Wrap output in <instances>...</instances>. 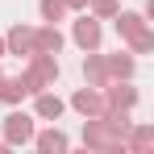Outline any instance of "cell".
I'll return each mask as SVG.
<instances>
[{
	"label": "cell",
	"mask_w": 154,
	"mask_h": 154,
	"mask_svg": "<svg viewBox=\"0 0 154 154\" xmlns=\"http://www.w3.org/2000/svg\"><path fill=\"white\" fill-rule=\"evenodd\" d=\"M112 21H117V33L129 42L133 54H150L154 50V33H150V25H146L142 13H112Z\"/></svg>",
	"instance_id": "obj_1"
},
{
	"label": "cell",
	"mask_w": 154,
	"mask_h": 154,
	"mask_svg": "<svg viewBox=\"0 0 154 154\" xmlns=\"http://www.w3.org/2000/svg\"><path fill=\"white\" fill-rule=\"evenodd\" d=\"M21 79L29 83V96L42 92V88H54V79H58V58H54V54H38V50H33V54L25 58Z\"/></svg>",
	"instance_id": "obj_2"
},
{
	"label": "cell",
	"mask_w": 154,
	"mask_h": 154,
	"mask_svg": "<svg viewBox=\"0 0 154 154\" xmlns=\"http://www.w3.org/2000/svg\"><path fill=\"white\" fill-rule=\"evenodd\" d=\"M83 142H88L92 150H121V146H125V129H117L108 117H88Z\"/></svg>",
	"instance_id": "obj_3"
},
{
	"label": "cell",
	"mask_w": 154,
	"mask_h": 154,
	"mask_svg": "<svg viewBox=\"0 0 154 154\" xmlns=\"http://www.w3.org/2000/svg\"><path fill=\"white\" fill-rule=\"evenodd\" d=\"M29 142H33V117L13 108L4 117V146H29Z\"/></svg>",
	"instance_id": "obj_4"
},
{
	"label": "cell",
	"mask_w": 154,
	"mask_h": 154,
	"mask_svg": "<svg viewBox=\"0 0 154 154\" xmlns=\"http://www.w3.org/2000/svg\"><path fill=\"white\" fill-rule=\"evenodd\" d=\"M71 38H75V46H79L83 54H88V50H100V17H92V13L75 17V25H71Z\"/></svg>",
	"instance_id": "obj_5"
},
{
	"label": "cell",
	"mask_w": 154,
	"mask_h": 154,
	"mask_svg": "<svg viewBox=\"0 0 154 154\" xmlns=\"http://www.w3.org/2000/svg\"><path fill=\"white\" fill-rule=\"evenodd\" d=\"M71 108H75L79 117H104V92L100 88H79L75 96H71Z\"/></svg>",
	"instance_id": "obj_6"
},
{
	"label": "cell",
	"mask_w": 154,
	"mask_h": 154,
	"mask_svg": "<svg viewBox=\"0 0 154 154\" xmlns=\"http://www.w3.org/2000/svg\"><path fill=\"white\" fill-rule=\"evenodd\" d=\"M33 112H38L42 121H58V117L67 112V100H58L54 92H46V88H42V92H33Z\"/></svg>",
	"instance_id": "obj_7"
},
{
	"label": "cell",
	"mask_w": 154,
	"mask_h": 154,
	"mask_svg": "<svg viewBox=\"0 0 154 154\" xmlns=\"http://www.w3.org/2000/svg\"><path fill=\"white\" fill-rule=\"evenodd\" d=\"M4 50L8 54H33V25H13L8 33H4Z\"/></svg>",
	"instance_id": "obj_8"
},
{
	"label": "cell",
	"mask_w": 154,
	"mask_h": 154,
	"mask_svg": "<svg viewBox=\"0 0 154 154\" xmlns=\"http://www.w3.org/2000/svg\"><path fill=\"white\" fill-rule=\"evenodd\" d=\"M63 42H67V38H63V33H58V25H42V29H33V50L38 54H58L63 50Z\"/></svg>",
	"instance_id": "obj_9"
},
{
	"label": "cell",
	"mask_w": 154,
	"mask_h": 154,
	"mask_svg": "<svg viewBox=\"0 0 154 154\" xmlns=\"http://www.w3.org/2000/svg\"><path fill=\"white\" fill-rule=\"evenodd\" d=\"M33 146H38L42 154H63L71 142H67V133H58V129H42V133L33 129Z\"/></svg>",
	"instance_id": "obj_10"
},
{
	"label": "cell",
	"mask_w": 154,
	"mask_h": 154,
	"mask_svg": "<svg viewBox=\"0 0 154 154\" xmlns=\"http://www.w3.org/2000/svg\"><path fill=\"white\" fill-rule=\"evenodd\" d=\"M83 79H88V88H104V83H108V67H104V54L88 50V63H83Z\"/></svg>",
	"instance_id": "obj_11"
},
{
	"label": "cell",
	"mask_w": 154,
	"mask_h": 154,
	"mask_svg": "<svg viewBox=\"0 0 154 154\" xmlns=\"http://www.w3.org/2000/svg\"><path fill=\"white\" fill-rule=\"evenodd\" d=\"M25 96H29V83H25L21 75H17V79L0 75V100H4V104H21Z\"/></svg>",
	"instance_id": "obj_12"
},
{
	"label": "cell",
	"mask_w": 154,
	"mask_h": 154,
	"mask_svg": "<svg viewBox=\"0 0 154 154\" xmlns=\"http://www.w3.org/2000/svg\"><path fill=\"white\" fill-rule=\"evenodd\" d=\"M104 67H108V79H129L133 75V58L129 54H104Z\"/></svg>",
	"instance_id": "obj_13"
},
{
	"label": "cell",
	"mask_w": 154,
	"mask_h": 154,
	"mask_svg": "<svg viewBox=\"0 0 154 154\" xmlns=\"http://www.w3.org/2000/svg\"><path fill=\"white\" fill-rule=\"evenodd\" d=\"M125 142L133 146V150H150V146H154V125H129Z\"/></svg>",
	"instance_id": "obj_14"
},
{
	"label": "cell",
	"mask_w": 154,
	"mask_h": 154,
	"mask_svg": "<svg viewBox=\"0 0 154 154\" xmlns=\"http://www.w3.org/2000/svg\"><path fill=\"white\" fill-rule=\"evenodd\" d=\"M38 13H42V21H63L67 17V4L63 0H38Z\"/></svg>",
	"instance_id": "obj_15"
},
{
	"label": "cell",
	"mask_w": 154,
	"mask_h": 154,
	"mask_svg": "<svg viewBox=\"0 0 154 154\" xmlns=\"http://www.w3.org/2000/svg\"><path fill=\"white\" fill-rule=\"evenodd\" d=\"M92 4V17H112L117 13V0H88Z\"/></svg>",
	"instance_id": "obj_16"
},
{
	"label": "cell",
	"mask_w": 154,
	"mask_h": 154,
	"mask_svg": "<svg viewBox=\"0 0 154 154\" xmlns=\"http://www.w3.org/2000/svg\"><path fill=\"white\" fill-rule=\"evenodd\" d=\"M63 4H67V8H75V13H83V8H88V0H63Z\"/></svg>",
	"instance_id": "obj_17"
},
{
	"label": "cell",
	"mask_w": 154,
	"mask_h": 154,
	"mask_svg": "<svg viewBox=\"0 0 154 154\" xmlns=\"http://www.w3.org/2000/svg\"><path fill=\"white\" fill-rule=\"evenodd\" d=\"M4 54H8V50H4V38H0V58H4Z\"/></svg>",
	"instance_id": "obj_18"
},
{
	"label": "cell",
	"mask_w": 154,
	"mask_h": 154,
	"mask_svg": "<svg viewBox=\"0 0 154 154\" xmlns=\"http://www.w3.org/2000/svg\"><path fill=\"white\" fill-rule=\"evenodd\" d=\"M0 75H4V71H0Z\"/></svg>",
	"instance_id": "obj_19"
}]
</instances>
